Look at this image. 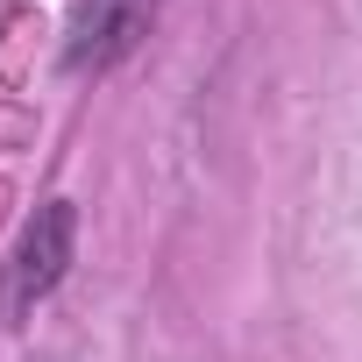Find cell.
Segmentation results:
<instances>
[{
  "label": "cell",
  "instance_id": "obj_1",
  "mask_svg": "<svg viewBox=\"0 0 362 362\" xmlns=\"http://www.w3.org/2000/svg\"><path fill=\"white\" fill-rule=\"evenodd\" d=\"M149 29V0H86V8L71 15V50H64V64L71 71H100V64H114L135 36Z\"/></svg>",
  "mask_w": 362,
  "mask_h": 362
},
{
  "label": "cell",
  "instance_id": "obj_2",
  "mask_svg": "<svg viewBox=\"0 0 362 362\" xmlns=\"http://www.w3.org/2000/svg\"><path fill=\"white\" fill-rule=\"evenodd\" d=\"M64 235H71V214L50 206V214H43V235H29V249H22V298L50 291V277H57V263H64Z\"/></svg>",
  "mask_w": 362,
  "mask_h": 362
}]
</instances>
